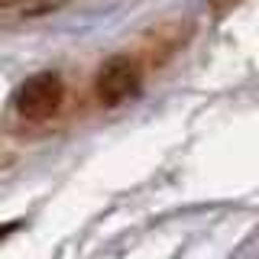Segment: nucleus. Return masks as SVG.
I'll list each match as a JSON object with an SVG mask.
<instances>
[{
  "mask_svg": "<svg viewBox=\"0 0 259 259\" xmlns=\"http://www.w3.org/2000/svg\"><path fill=\"white\" fill-rule=\"evenodd\" d=\"M62 104V81L59 75H36L16 94V110L26 120H49Z\"/></svg>",
  "mask_w": 259,
  "mask_h": 259,
  "instance_id": "nucleus-1",
  "label": "nucleus"
},
{
  "mask_svg": "<svg viewBox=\"0 0 259 259\" xmlns=\"http://www.w3.org/2000/svg\"><path fill=\"white\" fill-rule=\"evenodd\" d=\"M136 88H140V71H136V65L130 59H123V55L110 59L97 71V97H101L104 104L126 101L130 94H136Z\"/></svg>",
  "mask_w": 259,
  "mask_h": 259,
  "instance_id": "nucleus-2",
  "label": "nucleus"
},
{
  "mask_svg": "<svg viewBox=\"0 0 259 259\" xmlns=\"http://www.w3.org/2000/svg\"><path fill=\"white\" fill-rule=\"evenodd\" d=\"M16 4H26V0H4V7H16Z\"/></svg>",
  "mask_w": 259,
  "mask_h": 259,
  "instance_id": "nucleus-3",
  "label": "nucleus"
}]
</instances>
